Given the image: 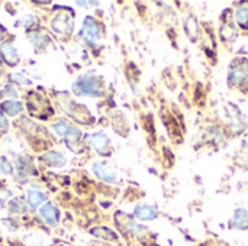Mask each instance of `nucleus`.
<instances>
[{
	"label": "nucleus",
	"instance_id": "nucleus-5",
	"mask_svg": "<svg viewBox=\"0 0 248 246\" xmlns=\"http://www.w3.org/2000/svg\"><path fill=\"white\" fill-rule=\"evenodd\" d=\"M39 215L41 217L51 226H55L60 220V212L51 204V203H46L44 204L41 209H39Z\"/></svg>",
	"mask_w": 248,
	"mask_h": 246
},
{
	"label": "nucleus",
	"instance_id": "nucleus-19",
	"mask_svg": "<svg viewBox=\"0 0 248 246\" xmlns=\"http://www.w3.org/2000/svg\"><path fill=\"white\" fill-rule=\"evenodd\" d=\"M35 22H36V20H35V17H33L32 14H26V16H23V17H22V20H20V23H22L23 26H26V28L32 26Z\"/></svg>",
	"mask_w": 248,
	"mask_h": 246
},
{
	"label": "nucleus",
	"instance_id": "nucleus-2",
	"mask_svg": "<svg viewBox=\"0 0 248 246\" xmlns=\"http://www.w3.org/2000/svg\"><path fill=\"white\" fill-rule=\"evenodd\" d=\"M248 80V61L240 59L238 62L232 64L230 70V83L234 86H241Z\"/></svg>",
	"mask_w": 248,
	"mask_h": 246
},
{
	"label": "nucleus",
	"instance_id": "nucleus-9",
	"mask_svg": "<svg viewBox=\"0 0 248 246\" xmlns=\"http://www.w3.org/2000/svg\"><path fill=\"white\" fill-rule=\"evenodd\" d=\"M1 55H3L4 61L9 65H16L20 61V57H19L17 51L15 49V46L10 42H4L1 45Z\"/></svg>",
	"mask_w": 248,
	"mask_h": 246
},
{
	"label": "nucleus",
	"instance_id": "nucleus-20",
	"mask_svg": "<svg viewBox=\"0 0 248 246\" xmlns=\"http://www.w3.org/2000/svg\"><path fill=\"white\" fill-rule=\"evenodd\" d=\"M12 196L10 190H0V203H4L6 199H9Z\"/></svg>",
	"mask_w": 248,
	"mask_h": 246
},
{
	"label": "nucleus",
	"instance_id": "nucleus-17",
	"mask_svg": "<svg viewBox=\"0 0 248 246\" xmlns=\"http://www.w3.org/2000/svg\"><path fill=\"white\" fill-rule=\"evenodd\" d=\"M9 210L12 213L22 215V213H26V206H25V203L20 199H13V200L9 202Z\"/></svg>",
	"mask_w": 248,
	"mask_h": 246
},
{
	"label": "nucleus",
	"instance_id": "nucleus-14",
	"mask_svg": "<svg viewBox=\"0 0 248 246\" xmlns=\"http://www.w3.org/2000/svg\"><path fill=\"white\" fill-rule=\"evenodd\" d=\"M46 200V194L41 193V191H36V190H31L28 193V202L31 204L32 209H36L39 204H42Z\"/></svg>",
	"mask_w": 248,
	"mask_h": 246
},
{
	"label": "nucleus",
	"instance_id": "nucleus-12",
	"mask_svg": "<svg viewBox=\"0 0 248 246\" xmlns=\"http://www.w3.org/2000/svg\"><path fill=\"white\" fill-rule=\"evenodd\" d=\"M231 225L237 229H248V212L240 209L235 212Z\"/></svg>",
	"mask_w": 248,
	"mask_h": 246
},
{
	"label": "nucleus",
	"instance_id": "nucleus-4",
	"mask_svg": "<svg viewBox=\"0 0 248 246\" xmlns=\"http://www.w3.org/2000/svg\"><path fill=\"white\" fill-rule=\"evenodd\" d=\"M52 130H54L57 135L67 138V141H70V142H76V141H78L80 136H81V133H80L78 129H76L74 126L67 125V123H62V122L54 123V125H52Z\"/></svg>",
	"mask_w": 248,
	"mask_h": 246
},
{
	"label": "nucleus",
	"instance_id": "nucleus-10",
	"mask_svg": "<svg viewBox=\"0 0 248 246\" xmlns=\"http://www.w3.org/2000/svg\"><path fill=\"white\" fill-rule=\"evenodd\" d=\"M42 161L46 162L48 165H52V167H62V165L65 164V158H64L60 152H55V151L46 152V154L42 157Z\"/></svg>",
	"mask_w": 248,
	"mask_h": 246
},
{
	"label": "nucleus",
	"instance_id": "nucleus-8",
	"mask_svg": "<svg viewBox=\"0 0 248 246\" xmlns=\"http://www.w3.org/2000/svg\"><path fill=\"white\" fill-rule=\"evenodd\" d=\"M89 144L100 154H105L109 148V139L103 133H94V135L89 136Z\"/></svg>",
	"mask_w": 248,
	"mask_h": 246
},
{
	"label": "nucleus",
	"instance_id": "nucleus-11",
	"mask_svg": "<svg viewBox=\"0 0 248 246\" xmlns=\"http://www.w3.org/2000/svg\"><path fill=\"white\" fill-rule=\"evenodd\" d=\"M22 107H23L22 103H20V101H15V100H6V101H3L1 106H0L1 112H4V113L9 115V116H16L17 113L22 112Z\"/></svg>",
	"mask_w": 248,
	"mask_h": 246
},
{
	"label": "nucleus",
	"instance_id": "nucleus-13",
	"mask_svg": "<svg viewBox=\"0 0 248 246\" xmlns=\"http://www.w3.org/2000/svg\"><path fill=\"white\" fill-rule=\"evenodd\" d=\"M135 216L141 220H153L157 216V212L151 206H138L135 209Z\"/></svg>",
	"mask_w": 248,
	"mask_h": 246
},
{
	"label": "nucleus",
	"instance_id": "nucleus-1",
	"mask_svg": "<svg viewBox=\"0 0 248 246\" xmlns=\"http://www.w3.org/2000/svg\"><path fill=\"white\" fill-rule=\"evenodd\" d=\"M74 91L80 96H100L103 93V84L97 77L83 75L74 83Z\"/></svg>",
	"mask_w": 248,
	"mask_h": 246
},
{
	"label": "nucleus",
	"instance_id": "nucleus-21",
	"mask_svg": "<svg viewBox=\"0 0 248 246\" xmlns=\"http://www.w3.org/2000/svg\"><path fill=\"white\" fill-rule=\"evenodd\" d=\"M3 223H4V225H7V226H9V229H12V231H16V229H17V225H16L13 220L4 219V220H3Z\"/></svg>",
	"mask_w": 248,
	"mask_h": 246
},
{
	"label": "nucleus",
	"instance_id": "nucleus-23",
	"mask_svg": "<svg viewBox=\"0 0 248 246\" xmlns=\"http://www.w3.org/2000/svg\"><path fill=\"white\" fill-rule=\"evenodd\" d=\"M0 173H1V165H0Z\"/></svg>",
	"mask_w": 248,
	"mask_h": 246
},
{
	"label": "nucleus",
	"instance_id": "nucleus-6",
	"mask_svg": "<svg viewBox=\"0 0 248 246\" xmlns=\"http://www.w3.org/2000/svg\"><path fill=\"white\" fill-rule=\"evenodd\" d=\"M73 26V22H71V17L67 14V13H58L54 20H52V28L55 32H70Z\"/></svg>",
	"mask_w": 248,
	"mask_h": 246
},
{
	"label": "nucleus",
	"instance_id": "nucleus-15",
	"mask_svg": "<svg viewBox=\"0 0 248 246\" xmlns=\"http://www.w3.org/2000/svg\"><path fill=\"white\" fill-rule=\"evenodd\" d=\"M90 233L94 235V236H97V238H103V239H106V241H115V239H116V235H115L112 231L106 229V228H96V229H92Z\"/></svg>",
	"mask_w": 248,
	"mask_h": 246
},
{
	"label": "nucleus",
	"instance_id": "nucleus-7",
	"mask_svg": "<svg viewBox=\"0 0 248 246\" xmlns=\"http://www.w3.org/2000/svg\"><path fill=\"white\" fill-rule=\"evenodd\" d=\"M93 173L99 180H103V181H108V183H115L116 181V174L112 170H109L106 165L100 164V162L93 164Z\"/></svg>",
	"mask_w": 248,
	"mask_h": 246
},
{
	"label": "nucleus",
	"instance_id": "nucleus-16",
	"mask_svg": "<svg viewBox=\"0 0 248 246\" xmlns=\"http://www.w3.org/2000/svg\"><path fill=\"white\" fill-rule=\"evenodd\" d=\"M235 17H237V22H238V25H240L241 28L247 29L248 28V7L247 6H243V7H240V9L237 10V14H235Z\"/></svg>",
	"mask_w": 248,
	"mask_h": 246
},
{
	"label": "nucleus",
	"instance_id": "nucleus-3",
	"mask_svg": "<svg viewBox=\"0 0 248 246\" xmlns=\"http://www.w3.org/2000/svg\"><path fill=\"white\" fill-rule=\"evenodd\" d=\"M81 36L84 38V41L89 45L96 43L100 39V30L97 23L92 19V17H86L84 23H83V29H81Z\"/></svg>",
	"mask_w": 248,
	"mask_h": 246
},
{
	"label": "nucleus",
	"instance_id": "nucleus-18",
	"mask_svg": "<svg viewBox=\"0 0 248 246\" xmlns=\"http://www.w3.org/2000/svg\"><path fill=\"white\" fill-rule=\"evenodd\" d=\"M0 165H1V173H4V174H12L13 173V167L6 158L0 159Z\"/></svg>",
	"mask_w": 248,
	"mask_h": 246
},
{
	"label": "nucleus",
	"instance_id": "nucleus-22",
	"mask_svg": "<svg viewBox=\"0 0 248 246\" xmlns=\"http://www.w3.org/2000/svg\"><path fill=\"white\" fill-rule=\"evenodd\" d=\"M0 128H3V129L7 128V120H6V117L1 113H0Z\"/></svg>",
	"mask_w": 248,
	"mask_h": 246
}]
</instances>
